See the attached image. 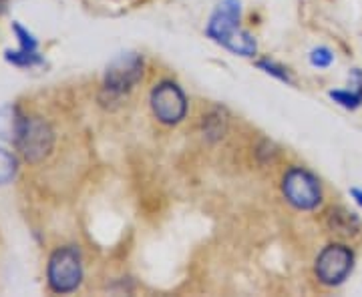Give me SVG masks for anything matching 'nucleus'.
<instances>
[{
    "label": "nucleus",
    "instance_id": "1",
    "mask_svg": "<svg viewBox=\"0 0 362 297\" xmlns=\"http://www.w3.org/2000/svg\"><path fill=\"white\" fill-rule=\"evenodd\" d=\"M240 0H221L207 23V37L240 56H254L258 44L247 30L240 28Z\"/></svg>",
    "mask_w": 362,
    "mask_h": 297
},
{
    "label": "nucleus",
    "instance_id": "2",
    "mask_svg": "<svg viewBox=\"0 0 362 297\" xmlns=\"http://www.w3.org/2000/svg\"><path fill=\"white\" fill-rule=\"evenodd\" d=\"M143 77V59L137 52H123L107 66L103 80V103H119Z\"/></svg>",
    "mask_w": 362,
    "mask_h": 297
},
{
    "label": "nucleus",
    "instance_id": "3",
    "mask_svg": "<svg viewBox=\"0 0 362 297\" xmlns=\"http://www.w3.org/2000/svg\"><path fill=\"white\" fill-rule=\"evenodd\" d=\"M14 145L23 153L28 163H39L45 157L51 155L54 145V133L39 116L23 119V125L18 131V137Z\"/></svg>",
    "mask_w": 362,
    "mask_h": 297
},
{
    "label": "nucleus",
    "instance_id": "4",
    "mask_svg": "<svg viewBox=\"0 0 362 297\" xmlns=\"http://www.w3.org/2000/svg\"><path fill=\"white\" fill-rule=\"evenodd\" d=\"M282 193L286 201L296 209L310 211L316 209L322 201V189L318 179L306 169H290L282 179Z\"/></svg>",
    "mask_w": 362,
    "mask_h": 297
},
{
    "label": "nucleus",
    "instance_id": "5",
    "mask_svg": "<svg viewBox=\"0 0 362 297\" xmlns=\"http://www.w3.org/2000/svg\"><path fill=\"white\" fill-rule=\"evenodd\" d=\"M83 279L81 253L75 247H61L49 259V284L59 293L75 291Z\"/></svg>",
    "mask_w": 362,
    "mask_h": 297
},
{
    "label": "nucleus",
    "instance_id": "6",
    "mask_svg": "<svg viewBox=\"0 0 362 297\" xmlns=\"http://www.w3.org/2000/svg\"><path fill=\"white\" fill-rule=\"evenodd\" d=\"M151 111L159 123L177 125L187 113V99L175 83H159L151 91Z\"/></svg>",
    "mask_w": 362,
    "mask_h": 297
},
{
    "label": "nucleus",
    "instance_id": "7",
    "mask_svg": "<svg viewBox=\"0 0 362 297\" xmlns=\"http://www.w3.org/2000/svg\"><path fill=\"white\" fill-rule=\"evenodd\" d=\"M354 253L344 246L324 247L316 259V277L324 285H340L352 272Z\"/></svg>",
    "mask_w": 362,
    "mask_h": 297
},
{
    "label": "nucleus",
    "instance_id": "8",
    "mask_svg": "<svg viewBox=\"0 0 362 297\" xmlns=\"http://www.w3.org/2000/svg\"><path fill=\"white\" fill-rule=\"evenodd\" d=\"M328 225L332 231L340 233V235H354L361 229V221L354 213H349L346 209L337 207L328 213Z\"/></svg>",
    "mask_w": 362,
    "mask_h": 297
},
{
    "label": "nucleus",
    "instance_id": "9",
    "mask_svg": "<svg viewBox=\"0 0 362 297\" xmlns=\"http://www.w3.org/2000/svg\"><path fill=\"white\" fill-rule=\"evenodd\" d=\"M23 119L18 113L16 107H2L0 109V137L6 139V141H16L18 137V131H21V125H23Z\"/></svg>",
    "mask_w": 362,
    "mask_h": 297
},
{
    "label": "nucleus",
    "instance_id": "10",
    "mask_svg": "<svg viewBox=\"0 0 362 297\" xmlns=\"http://www.w3.org/2000/svg\"><path fill=\"white\" fill-rule=\"evenodd\" d=\"M204 133L207 135V139H211V141L223 137V133H226V119H223V115H220L216 111L211 115L204 116Z\"/></svg>",
    "mask_w": 362,
    "mask_h": 297
},
{
    "label": "nucleus",
    "instance_id": "11",
    "mask_svg": "<svg viewBox=\"0 0 362 297\" xmlns=\"http://www.w3.org/2000/svg\"><path fill=\"white\" fill-rule=\"evenodd\" d=\"M330 97L344 109H358L362 104V89L361 91H330Z\"/></svg>",
    "mask_w": 362,
    "mask_h": 297
},
{
    "label": "nucleus",
    "instance_id": "12",
    "mask_svg": "<svg viewBox=\"0 0 362 297\" xmlns=\"http://www.w3.org/2000/svg\"><path fill=\"white\" fill-rule=\"evenodd\" d=\"M16 175V159L8 151L0 149V185L8 183Z\"/></svg>",
    "mask_w": 362,
    "mask_h": 297
},
{
    "label": "nucleus",
    "instance_id": "13",
    "mask_svg": "<svg viewBox=\"0 0 362 297\" xmlns=\"http://www.w3.org/2000/svg\"><path fill=\"white\" fill-rule=\"evenodd\" d=\"M6 61L13 63L16 66H33L40 65L42 59H40L37 52H23V51H6Z\"/></svg>",
    "mask_w": 362,
    "mask_h": 297
},
{
    "label": "nucleus",
    "instance_id": "14",
    "mask_svg": "<svg viewBox=\"0 0 362 297\" xmlns=\"http://www.w3.org/2000/svg\"><path fill=\"white\" fill-rule=\"evenodd\" d=\"M14 32H16V37H18V42H21V51L23 52H37V39L23 28V26L18 25V23H14L13 25Z\"/></svg>",
    "mask_w": 362,
    "mask_h": 297
},
{
    "label": "nucleus",
    "instance_id": "15",
    "mask_svg": "<svg viewBox=\"0 0 362 297\" xmlns=\"http://www.w3.org/2000/svg\"><path fill=\"white\" fill-rule=\"evenodd\" d=\"M332 61H334V54L330 49H326V47H318V49H314L310 52V63L314 66H318V68H326V66L332 65Z\"/></svg>",
    "mask_w": 362,
    "mask_h": 297
},
{
    "label": "nucleus",
    "instance_id": "16",
    "mask_svg": "<svg viewBox=\"0 0 362 297\" xmlns=\"http://www.w3.org/2000/svg\"><path fill=\"white\" fill-rule=\"evenodd\" d=\"M259 68H264L268 75H272V77L280 78V80H284V83H292V78H290V75H288V71L286 68H282V66H278L276 63H272V61H259L258 63Z\"/></svg>",
    "mask_w": 362,
    "mask_h": 297
},
{
    "label": "nucleus",
    "instance_id": "17",
    "mask_svg": "<svg viewBox=\"0 0 362 297\" xmlns=\"http://www.w3.org/2000/svg\"><path fill=\"white\" fill-rule=\"evenodd\" d=\"M350 195L354 197V201L362 207V191L361 189H350Z\"/></svg>",
    "mask_w": 362,
    "mask_h": 297
},
{
    "label": "nucleus",
    "instance_id": "18",
    "mask_svg": "<svg viewBox=\"0 0 362 297\" xmlns=\"http://www.w3.org/2000/svg\"><path fill=\"white\" fill-rule=\"evenodd\" d=\"M4 4H6V0H0V13L4 11Z\"/></svg>",
    "mask_w": 362,
    "mask_h": 297
}]
</instances>
